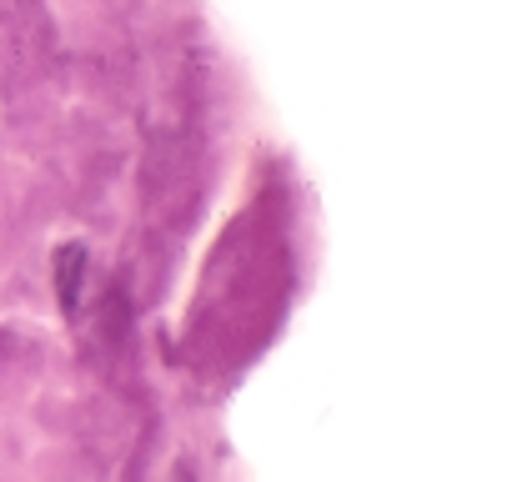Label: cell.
I'll use <instances>...</instances> for the list:
<instances>
[{
	"label": "cell",
	"instance_id": "cell-1",
	"mask_svg": "<svg viewBox=\"0 0 512 482\" xmlns=\"http://www.w3.org/2000/svg\"><path fill=\"white\" fill-rule=\"evenodd\" d=\"M81 272H86V247H61L56 252V287H61V312L71 317L81 307Z\"/></svg>",
	"mask_w": 512,
	"mask_h": 482
}]
</instances>
